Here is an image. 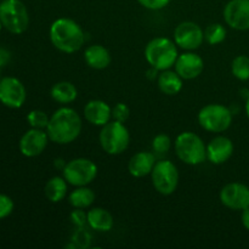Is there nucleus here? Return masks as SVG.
Masks as SVG:
<instances>
[{
  "label": "nucleus",
  "instance_id": "nucleus-1",
  "mask_svg": "<svg viewBox=\"0 0 249 249\" xmlns=\"http://www.w3.org/2000/svg\"><path fill=\"white\" fill-rule=\"evenodd\" d=\"M82 118L77 111L71 107H61L51 114L46 133L53 142L67 145L77 140L82 133Z\"/></svg>",
  "mask_w": 249,
  "mask_h": 249
},
{
  "label": "nucleus",
  "instance_id": "nucleus-2",
  "mask_svg": "<svg viewBox=\"0 0 249 249\" xmlns=\"http://www.w3.org/2000/svg\"><path fill=\"white\" fill-rule=\"evenodd\" d=\"M50 41L58 51L65 53H77L85 43V34L79 23L68 17H60L51 23Z\"/></svg>",
  "mask_w": 249,
  "mask_h": 249
},
{
  "label": "nucleus",
  "instance_id": "nucleus-3",
  "mask_svg": "<svg viewBox=\"0 0 249 249\" xmlns=\"http://www.w3.org/2000/svg\"><path fill=\"white\" fill-rule=\"evenodd\" d=\"M179 56L178 45L174 40L164 36H158L147 43L145 48V58L151 67L160 72L174 67Z\"/></svg>",
  "mask_w": 249,
  "mask_h": 249
},
{
  "label": "nucleus",
  "instance_id": "nucleus-4",
  "mask_svg": "<svg viewBox=\"0 0 249 249\" xmlns=\"http://www.w3.org/2000/svg\"><path fill=\"white\" fill-rule=\"evenodd\" d=\"M175 153L185 164L198 165L207 160V146L197 134L184 131L179 134L174 142Z\"/></svg>",
  "mask_w": 249,
  "mask_h": 249
},
{
  "label": "nucleus",
  "instance_id": "nucleus-5",
  "mask_svg": "<svg viewBox=\"0 0 249 249\" xmlns=\"http://www.w3.org/2000/svg\"><path fill=\"white\" fill-rule=\"evenodd\" d=\"M102 150L111 156L123 153L130 143V134L125 124L118 121L108 122L102 126L99 135Z\"/></svg>",
  "mask_w": 249,
  "mask_h": 249
},
{
  "label": "nucleus",
  "instance_id": "nucleus-6",
  "mask_svg": "<svg viewBox=\"0 0 249 249\" xmlns=\"http://www.w3.org/2000/svg\"><path fill=\"white\" fill-rule=\"evenodd\" d=\"M0 21L12 34H22L29 26V14L21 0H2L0 2Z\"/></svg>",
  "mask_w": 249,
  "mask_h": 249
},
{
  "label": "nucleus",
  "instance_id": "nucleus-7",
  "mask_svg": "<svg viewBox=\"0 0 249 249\" xmlns=\"http://www.w3.org/2000/svg\"><path fill=\"white\" fill-rule=\"evenodd\" d=\"M197 118L199 125L209 133H223L232 124V113L220 104H209L202 107Z\"/></svg>",
  "mask_w": 249,
  "mask_h": 249
},
{
  "label": "nucleus",
  "instance_id": "nucleus-8",
  "mask_svg": "<svg viewBox=\"0 0 249 249\" xmlns=\"http://www.w3.org/2000/svg\"><path fill=\"white\" fill-rule=\"evenodd\" d=\"M151 178L153 187L158 194L170 196L177 191L179 185V170L172 160H160L156 162Z\"/></svg>",
  "mask_w": 249,
  "mask_h": 249
},
{
  "label": "nucleus",
  "instance_id": "nucleus-9",
  "mask_svg": "<svg viewBox=\"0 0 249 249\" xmlns=\"http://www.w3.org/2000/svg\"><path fill=\"white\" fill-rule=\"evenodd\" d=\"M62 174L72 186H88L96 179L97 165L89 158H74L66 163Z\"/></svg>",
  "mask_w": 249,
  "mask_h": 249
},
{
  "label": "nucleus",
  "instance_id": "nucleus-10",
  "mask_svg": "<svg viewBox=\"0 0 249 249\" xmlns=\"http://www.w3.org/2000/svg\"><path fill=\"white\" fill-rule=\"evenodd\" d=\"M174 41L182 50H197L204 41V31L195 22H181L174 31Z\"/></svg>",
  "mask_w": 249,
  "mask_h": 249
},
{
  "label": "nucleus",
  "instance_id": "nucleus-11",
  "mask_svg": "<svg viewBox=\"0 0 249 249\" xmlns=\"http://www.w3.org/2000/svg\"><path fill=\"white\" fill-rule=\"evenodd\" d=\"M27 99V91L19 79L5 77L0 79V102L9 108H21Z\"/></svg>",
  "mask_w": 249,
  "mask_h": 249
},
{
  "label": "nucleus",
  "instance_id": "nucleus-12",
  "mask_svg": "<svg viewBox=\"0 0 249 249\" xmlns=\"http://www.w3.org/2000/svg\"><path fill=\"white\" fill-rule=\"evenodd\" d=\"M219 198L226 208L243 211L249 207V187L241 182H230L221 189Z\"/></svg>",
  "mask_w": 249,
  "mask_h": 249
},
{
  "label": "nucleus",
  "instance_id": "nucleus-13",
  "mask_svg": "<svg viewBox=\"0 0 249 249\" xmlns=\"http://www.w3.org/2000/svg\"><path fill=\"white\" fill-rule=\"evenodd\" d=\"M226 24L236 31L249 29V0H230L224 7Z\"/></svg>",
  "mask_w": 249,
  "mask_h": 249
},
{
  "label": "nucleus",
  "instance_id": "nucleus-14",
  "mask_svg": "<svg viewBox=\"0 0 249 249\" xmlns=\"http://www.w3.org/2000/svg\"><path fill=\"white\" fill-rule=\"evenodd\" d=\"M49 140L48 133L44 129L32 128L22 135L18 143L19 151L24 157H36L45 151Z\"/></svg>",
  "mask_w": 249,
  "mask_h": 249
},
{
  "label": "nucleus",
  "instance_id": "nucleus-15",
  "mask_svg": "<svg viewBox=\"0 0 249 249\" xmlns=\"http://www.w3.org/2000/svg\"><path fill=\"white\" fill-rule=\"evenodd\" d=\"M175 72L184 80L196 79L202 74L204 70V61L197 53L192 51H186L178 56L177 62L174 65Z\"/></svg>",
  "mask_w": 249,
  "mask_h": 249
},
{
  "label": "nucleus",
  "instance_id": "nucleus-16",
  "mask_svg": "<svg viewBox=\"0 0 249 249\" xmlns=\"http://www.w3.org/2000/svg\"><path fill=\"white\" fill-rule=\"evenodd\" d=\"M233 153V142L226 136H215L207 145V160L213 164L228 162Z\"/></svg>",
  "mask_w": 249,
  "mask_h": 249
},
{
  "label": "nucleus",
  "instance_id": "nucleus-17",
  "mask_svg": "<svg viewBox=\"0 0 249 249\" xmlns=\"http://www.w3.org/2000/svg\"><path fill=\"white\" fill-rule=\"evenodd\" d=\"M84 117L91 125L104 126L112 118V108L102 100H90L84 107Z\"/></svg>",
  "mask_w": 249,
  "mask_h": 249
},
{
  "label": "nucleus",
  "instance_id": "nucleus-18",
  "mask_svg": "<svg viewBox=\"0 0 249 249\" xmlns=\"http://www.w3.org/2000/svg\"><path fill=\"white\" fill-rule=\"evenodd\" d=\"M156 162H157L156 156L152 152L140 151V152L135 153L129 160L128 170L131 177L134 178L147 177V175H151V173H152Z\"/></svg>",
  "mask_w": 249,
  "mask_h": 249
},
{
  "label": "nucleus",
  "instance_id": "nucleus-19",
  "mask_svg": "<svg viewBox=\"0 0 249 249\" xmlns=\"http://www.w3.org/2000/svg\"><path fill=\"white\" fill-rule=\"evenodd\" d=\"M84 60L90 68L101 71L111 65L112 57L108 49L100 44H94L88 46L87 50L84 51Z\"/></svg>",
  "mask_w": 249,
  "mask_h": 249
},
{
  "label": "nucleus",
  "instance_id": "nucleus-20",
  "mask_svg": "<svg viewBox=\"0 0 249 249\" xmlns=\"http://www.w3.org/2000/svg\"><path fill=\"white\" fill-rule=\"evenodd\" d=\"M87 221L92 230L99 231V232H108L114 225L112 214L101 207L90 209L87 213Z\"/></svg>",
  "mask_w": 249,
  "mask_h": 249
},
{
  "label": "nucleus",
  "instance_id": "nucleus-21",
  "mask_svg": "<svg viewBox=\"0 0 249 249\" xmlns=\"http://www.w3.org/2000/svg\"><path fill=\"white\" fill-rule=\"evenodd\" d=\"M157 84L163 94L168 96H174L181 91L184 87V79L175 71L165 70L158 74Z\"/></svg>",
  "mask_w": 249,
  "mask_h": 249
},
{
  "label": "nucleus",
  "instance_id": "nucleus-22",
  "mask_svg": "<svg viewBox=\"0 0 249 249\" xmlns=\"http://www.w3.org/2000/svg\"><path fill=\"white\" fill-rule=\"evenodd\" d=\"M51 97L53 101L61 105L72 104L77 100L78 90L75 85L71 82H58L51 88Z\"/></svg>",
  "mask_w": 249,
  "mask_h": 249
},
{
  "label": "nucleus",
  "instance_id": "nucleus-23",
  "mask_svg": "<svg viewBox=\"0 0 249 249\" xmlns=\"http://www.w3.org/2000/svg\"><path fill=\"white\" fill-rule=\"evenodd\" d=\"M68 182L63 177H53L46 182L44 187V194L45 197L53 203H58L63 201L67 196L68 191Z\"/></svg>",
  "mask_w": 249,
  "mask_h": 249
},
{
  "label": "nucleus",
  "instance_id": "nucleus-24",
  "mask_svg": "<svg viewBox=\"0 0 249 249\" xmlns=\"http://www.w3.org/2000/svg\"><path fill=\"white\" fill-rule=\"evenodd\" d=\"M95 192L88 186L75 187L68 196V201L73 208L87 209L95 202Z\"/></svg>",
  "mask_w": 249,
  "mask_h": 249
},
{
  "label": "nucleus",
  "instance_id": "nucleus-25",
  "mask_svg": "<svg viewBox=\"0 0 249 249\" xmlns=\"http://www.w3.org/2000/svg\"><path fill=\"white\" fill-rule=\"evenodd\" d=\"M226 38V28L220 23H212L204 29V40L209 45H218Z\"/></svg>",
  "mask_w": 249,
  "mask_h": 249
},
{
  "label": "nucleus",
  "instance_id": "nucleus-26",
  "mask_svg": "<svg viewBox=\"0 0 249 249\" xmlns=\"http://www.w3.org/2000/svg\"><path fill=\"white\" fill-rule=\"evenodd\" d=\"M231 71L232 74L237 78L238 80L249 79V57L246 55H238L233 58L231 63Z\"/></svg>",
  "mask_w": 249,
  "mask_h": 249
},
{
  "label": "nucleus",
  "instance_id": "nucleus-27",
  "mask_svg": "<svg viewBox=\"0 0 249 249\" xmlns=\"http://www.w3.org/2000/svg\"><path fill=\"white\" fill-rule=\"evenodd\" d=\"M49 121H50V117L46 114V112L41 111V109H33L27 116V122L31 125V128L46 129Z\"/></svg>",
  "mask_w": 249,
  "mask_h": 249
},
{
  "label": "nucleus",
  "instance_id": "nucleus-28",
  "mask_svg": "<svg viewBox=\"0 0 249 249\" xmlns=\"http://www.w3.org/2000/svg\"><path fill=\"white\" fill-rule=\"evenodd\" d=\"M172 148V139L164 133L156 135L152 140V150L157 155H165Z\"/></svg>",
  "mask_w": 249,
  "mask_h": 249
},
{
  "label": "nucleus",
  "instance_id": "nucleus-29",
  "mask_svg": "<svg viewBox=\"0 0 249 249\" xmlns=\"http://www.w3.org/2000/svg\"><path fill=\"white\" fill-rule=\"evenodd\" d=\"M129 116H130V109H129V107L126 106L125 104L119 102V104H117L116 106L112 108V118H113L114 121L125 123V122L128 121Z\"/></svg>",
  "mask_w": 249,
  "mask_h": 249
},
{
  "label": "nucleus",
  "instance_id": "nucleus-30",
  "mask_svg": "<svg viewBox=\"0 0 249 249\" xmlns=\"http://www.w3.org/2000/svg\"><path fill=\"white\" fill-rule=\"evenodd\" d=\"M14 201L7 195L0 194V220L7 218L14 212Z\"/></svg>",
  "mask_w": 249,
  "mask_h": 249
},
{
  "label": "nucleus",
  "instance_id": "nucleus-31",
  "mask_svg": "<svg viewBox=\"0 0 249 249\" xmlns=\"http://www.w3.org/2000/svg\"><path fill=\"white\" fill-rule=\"evenodd\" d=\"M139 4L142 7L147 10H152V11H158V10L164 9L168 6L170 0H136Z\"/></svg>",
  "mask_w": 249,
  "mask_h": 249
},
{
  "label": "nucleus",
  "instance_id": "nucleus-32",
  "mask_svg": "<svg viewBox=\"0 0 249 249\" xmlns=\"http://www.w3.org/2000/svg\"><path fill=\"white\" fill-rule=\"evenodd\" d=\"M71 219H72L73 224H75L77 226H83L87 221V213H84L83 209H77L71 214Z\"/></svg>",
  "mask_w": 249,
  "mask_h": 249
},
{
  "label": "nucleus",
  "instance_id": "nucleus-33",
  "mask_svg": "<svg viewBox=\"0 0 249 249\" xmlns=\"http://www.w3.org/2000/svg\"><path fill=\"white\" fill-rule=\"evenodd\" d=\"M10 60V53L5 49H0V67L5 66Z\"/></svg>",
  "mask_w": 249,
  "mask_h": 249
},
{
  "label": "nucleus",
  "instance_id": "nucleus-34",
  "mask_svg": "<svg viewBox=\"0 0 249 249\" xmlns=\"http://www.w3.org/2000/svg\"><path fill=\"white\" fill-rule=\"evenodd\" d=\"M241 221H242V225L245 226V229L249 230V207L242 211V215H241Z\"/></svg>",
  "mask_w": 249,
  "mask_h": 249
},
{
  "label": "nucleus",
  "instance_id": "nucleus-35",
  "mask_svg": "<svg viewBox=\"0 0 249 249\" xmlns=\"http://www.w3.org/2000/svg\"><path fill=\"white\" fill-rule=\"evenodd\" d=\"M158 74H160V71L156 70V68H153V67H151L150 70L147 71V74H146V77H147L150 80H155L158 78Z\"/></svg>",
  "mask_w": 249,
  "mask_h": 249
},
{
  "label": "nucleus",
  "instance_id": "nucleus-36",
  "mask_svg": "<svg viewBox=\"0 0 249 249\" xmlns=\"http://www.w3.org/2000/svg\"><path fill=\"white\" fill-rule=\"evenodd\" d=\"M246 113H247L248 118H249V96L247 99V102H246Z\"/></svg>",
  "mask_w": 249,
  "mask_h": 249
},
{
  "label": "nucleus",
  "instance_id": "nucleus-37",
  "mask_svg": "<svg viewBox=\"0 0 249 249\" xmlns=\"http://www.w3.org/2000/svg\"><path fill=\"white\" fill-rule=\"evenodd\" d=\"M1 28H2V23H1V21H0V31H1Z\"/></svg>",
  "mask_w": 249,
  "mask_h": 249
},
{
  "label": "nucleus",
  "instance_id": "nucleus-38",
  "mask_svg": "<svg viewBox=\"0 0 249 249\" xmlns=\"http://www.w3.org/2000/svg\"><path fill=\"white\" fill-rule=\"evenodd\" d=\"M0 1H2V0H0Z\"/></svg>",
  "mask_w": 249,
  "mask_h": 249
},
{
  "label": "nucleus",
  "instance_id": "nucleus-39",
  "mask_svg": "<svg viewBox=\"0 0 249 249\" xmlns=\"http://www.w3.org/2000/svg\"><path fill=\"white\" fill-rule=\"evenodd\" d=\"M0 68H1V67H0Z\"/></svg>",
  "mask_w": 249,
  "mask_h": 249
}]
</instances>
